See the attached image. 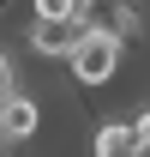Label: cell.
<instances>
[{"instance_id": "6da1fadb", "label": "cell", "mask_w": 150, "mask_h": 157, "mask_svg": "<svg viewBox=\"0 0 150 157\" xmlns=\"http://www.w3.org/2000/svg\"><path fill=\"white\" fill-rule=\"evenodd\" d=\"M120 60H126V42H120V36L84 30V36L72 42V55H66V73H72V85H78V91H102V85H114Z\"/></svg>"}, {"instance_id": "5b68a950", "label": "cell", "mask_w": 150, "mask_h": 157, "mask_svg": "<svg viewBox=\"0 0 150 157\" xmlns=\"http://www.w3.org/2000/svg\"><path fill=\"white\" fill-rule=\"evenodd\" d=\"M84 12H90V0H30V18L42 24H84Z\"/></svg>"}, {"instance_id": "277c9868", "label": "cell", "mask_w": 150, "mask_h": 157, "mask_svg": "<svg viewBox=\"0 0 150 157\" xmlns=\"http://www.w3.org/2000/svg\"><path fill=\"white\" fill-rule=\"evenodd\" d=\"M90 157H132V127L126 115H102L90 127Z\"/></svg>"}, {"instance_id": "7a4b0ae2", "label": "cell", "mask_w": 150, "mask_h": 157, "mask_svg": "<svg viewBox=\"0 0 150 157\" xmlns=\"http://www.w3.org/2000/svg\"><path fill=\"white\" fill-rule=\"evenodd\" d=\"M36 133H42V103L30 91H6L0 97V139H6V151H24Z\"/></svg>"}, {"instance_id": "3957f363", "label": "cell", "mask_w": 150, "mask_h": 157, "mask_svg": "<svg viewBox=\"0 0 150 157\" xmlns=\"http://www.w3.org/2000/svg\"><path fill=\"white\" fill-rule=\"evenodd\" d=\"M78 36H84V24H42V18H24V48L42 55V60H66Z\"/></svg>"}, {"instance_id": "8992f818", "label": "cell", "mask_w": 150, "mask_h": 157, "mask_svg": "<svg viewBox=\"0 0 150 157\" xmlns=\"http://www.w3.org/2000/svg\"><path fill=\"white\" fill-rule=\"evenodd\" d=\"M126 127H132V157H150V103H138V109H132Z\"/></svg>"}]
</instances>
